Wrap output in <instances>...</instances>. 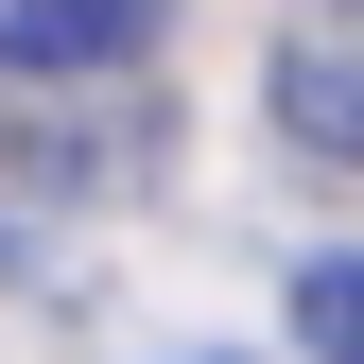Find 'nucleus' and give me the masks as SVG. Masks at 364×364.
Segmentation results:
<instances>
[{
  "mask_svg": "<svg viewBox=\"0 0 364 364\" xmlns=\"http://www.w3.org/2000/svg\"><path fill=\"white\" fill-rule=\"evenodd\" d=\"M173 0H0V70H122Z\"/></svg>",
  "mask_w": 364,
  "mask_h": 364,
  "instance_id": "obj_1",
  "label": "nucleus"
},
{
  "mask_svg": "<svg viewBox=\"0 0 364 364\" xmlns=\"http://www.w3.org/2000/svg\"><path fill=\"white\" fill-rule=\"evenodd\" d=\"M278 139L364 173V53H330V35H312V53H278Z\"/></svg>",
  "mask_w": 364,
  "mask_h": 364,
  "instance_id": "obj_2",
  "label": "nucleus"
},
{
  "mask_svg": "<svg viewBox=\"0 0 364 364\" xmlns=\"http://www.w3.org/2000/svg\"><path fill=\"white\" fill-rule=\"evenodd\" d=\"M295 364H364V260H312L295 278Z\"/></svg>",
  "mask_w": 364,
  "mask_h": 364,
  "instance_id": "obj_3",
  "label": "nucleus"
}]
</instances>
